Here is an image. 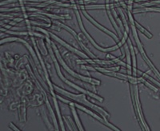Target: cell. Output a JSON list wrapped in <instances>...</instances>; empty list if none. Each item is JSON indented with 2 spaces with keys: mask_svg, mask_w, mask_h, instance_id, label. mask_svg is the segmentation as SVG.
Listing matches in <instances>:
<instances>
[{
  "mask_svg": "<svg viewBox=\"0 0 160 131\" xmlns=\"http://www.w3.org/2000/svg\"><path fill=\"white\" fill-rule=\"evenodd\" d=\"M50 36H51L52 38H54L55 40H56L58 43L61 44V45L63 46H65L66 48H68L69 51H72V52H74V53L77 54V55H78L79 56L82 57V58H88V55H85V54H83V53H82V52H81L80 51H78L77 49H75V48H74L73 46H71V45H69V44L67 43L66 42L62 41L61 38H58V36H56V35H54V34H52V33H50Z\"/></svg>",
  "mask_w": 160,
  "mask_h": 131,
  "instance_id": "5b68a950",
  "label": "cell"
},
{
  "mask_svg": "<svg viewBox=\"0 0 160 131\" xmlns=\"http://www.w3.org/2000/svg\"><path fill=\"white\" fill-rule=\"evenodd\" d=\"M54 103H55V109H56V112L58 114V120H59L60 122V125H61V127H62V130H65L64 129V126H63V123H62V116L60 114V110H59V107H58V105L57 103V100L55 97H54Z\"/></svg>",
  "mask_w": 160,
  "mask_h": 131,
  "instance_id": "8fae6325",
  "label": "cell"
},
{
  "mask_svg": "<svg viewBox=\"0 0 160 131\" xmlns=\"http://www.w3.org/2000/svg\"><path fill=\"white\" fill-rule=\"evenodd\" d=\"M82 14H84V15H86V17H87V18H88V20H91V22H93V23H94V24H95V26H96L97 27L99 28V29L101 30V31H104V32H105V33H107V34H108V35H111V36H112L113 38H115V39H117L116 35H114V34H113L112 32H111V31H108V30L107 29V28H105V27H102V25H100V24L98 23V22H95V21L94 20V19H93L92 17H91V16H90L89 15H88V14H87V13H86V11H82Z\"/></svg>",
  "mask_w": 160,
  "mask_h": 131,
  "instance_id": "52a82bcc",
  "label": "cell"
},
{
  "mask_svg": "<svg viewBox=\"0 0 160 131\" xmlns=\"http://www.w3.org/2000/svg\"><path fill=\"white\" fill-rule=\"evenodd\" d=\"M10 126H11V129H15V130H16V131H18V130H20V129H18V128H17L16 126H15V125H14V124H13V123H10Z\"/></svg>",
  "mask_w": 160,
  "mask_h": 131,
  "instance_id": "2e32d148",
  "label": "cell"
},
{
  "mask_svg": "<svg viewBox=\"0 0 160 131\" xmlns=\"http://www.w3.org/2000/svg\"><path fill=\"white\" fill-rule=\"evenodd\" d=\"M53 86H54L55 90L57 91V92H58V93L62 94V95H63L64 96L68 97V98H70L71 100H74V101H75V102H79V103L84 104V105H86V106H88V107H90V108H91V109L96 110L97 112H98V113L100 114V115H102V118H103L104 119H107L106 118L109 116V114H108V112L105 110V109H103L102 108L99 107V106H96V105H95V104H93V103H91V102H90L87 99V98H86L85 94H82V95H75V94L70 93V92H68V91H67V90H64L61 89V88L58 87V86H55V85H54Z\"/></svg>",
  "mask_w": 160,
  "mask_h": 131,
  "instance_id": "6da1fadb",
  "label": "cell"
},
{
  "mask_svg": "<svg viewBox=\"0 0 160 131\" xmlns=\"http://www.w3.org/2000/svg\"><path fill=\"white\" fill-rule=\"evenodd\" d=\"M42 116H43V119L46 120L45 121L46 123L48 124V127H49V129H51V126H50V124H49V121H48V118H47V116H46V113H45V112H44V110H43V107H42Z\"/></svg>",
  "mask_w": 160,
  "mask_h": 131,
  "instance_id": "9a60e30c",
  "label": "cell"
},
{
  "mask_svg": "<svg viewBox=\"0 0 160 131\" xmlns=\"http://www.w3.org/2000/svg\"><path fill=\"white\" fill-rule=\"evenodd\" d=\"M46 38H47V41H48V43H47V44H48V49H49L50 54H51V58H53V61H54V62H55V67H56L57 73H58V76H59V78H61V79H62V80L63 81V82H65V83H67V84H68V85L71 86V87L76 89L77 90L80 91V92H82V93L85 94V95H89V96L91 97V98H95V99H97V100H98V101H99L100 102H103V98H101V97H99V96H98V95H95V94L92 93V92H90V91H88V90H84L83 88H82V87H80V86H77V85H75V84L72 83V82H71V81L68 80L67 78H64V77L62 76V72H61V70H60L59 66H58V62H57V60H56V58H55V55H54V54H53V51H52V50H51V41L50 40L49 36H46Z\"/></svg>",
  "mask_w": 160,
  "mask_h": 131,
  "instance_id": "7a4b0ae2",
  "label": "cell"
},
{
  "mask_svg": "<svg viewBox=\"0 0 160 131\" xmlns=\"http://www.w3.org/2000/svg\"><path fill=\"white\" fill-rule=\"evenodd\" d=\"M17 41H18V42H22V43L24 44V45L26 46H27V47H28V49L30 51V52H31V55H33V58H34V59H35V62H36V64H38V60H37V57H36V55H35V53H34V51H33L32 50V48L31 47V46L29 45V44L28 43V42H26V41H24V40H22V39H21V38H18V40Z\"/></svg>",
  "mask_w": 160,
  "mask_h": 131,
  "instance_id": "7c38bea8",
  "label": "cell"
},
{
  "mask_svg": "<svg viewBox=\"0 0 160 131\" xmlns=\"http://www.w3.org/2000/svg\"><path fill=\"white\" fill-rule=\"evenodd\" d=\"M140 53H141V55H142V58H143L144 59H145V60H146V62H148V65H149L150 66H151V69H152L153 70L155 71V75H156L157 76H158V78H160V74L158 73V71L157 70H156V68H155V66H154V65H153V64H152V62H151V61H150V59H149V58H148V56H147V55H146V54H145V52H144V51H141V52H140Z\"/></svg>",
  "mask_w": 160,
  "mask_h": 131,
  "instance_id": "9c48e42d",
  "label": "cell"
},
{
  "mask_svg": "<svg viewBox=\"0 0 160 131\" xmlns=\"http://www.w3.org/2000/svg\"><path fill=\"white\" fill-rule=\"evenodd\" d=\"M135 99H136V105H137V109H138V114L139 116L140 119H141V122H142V124L143 125V126L145 127L146 130H149V128H148V126H147V124H146L145 121L143 119V117H142V110H141V106H140L139 104V99H138V88L136 87L135 89Z\"/></svg>",
  "mask_w": 160,
  "mask_h": 131,
  "instance_id": "ba28073f",
  "label": "cell"
},
{
  "mask_svg": "<svg viewBox=\"0 0 160 131\" xmlns=\"http://www.w3.org/2000/svg\"><path fill=\"white\" fill-rule=\"evenodd\" d=\"M51 45H52L53 48H54V50H55V55H56L57 58H58V60L59 61L60 64L62 66V67L64 68V70H66L68 71V73H69L70 75H71V76L78 78V79H80V80L84 81L85 82H89V83L94 84V85H100V81L99 80H97V79H94V78H88V77H84V76H82V75H78V74L75 73V72H74V71H73L72 70H71V68L69 67V66H67V64H66L65 62H64V61L62 60V57H61V55H60L59 52H58V49H57L56 46L55 45V43L51 42Z\"/></svg>",
  "mask_w": 160,
  "mask_h": 131,
  "instance_id": "3957f363",
  "label": "cell"
},
{
  "mask_svg": "<svg viewBox=\"0 0 160 131\" xmlns=\"http://www.w3.org/2000/svg\"><path fill=\"white\" fill-rule=\"evenodd\" d=\"M75 13H76L77 15V17H78V22H79V26H80V28H81V30H82V32L84 33L86 35V36L88 37V38L90 40V42H91V44H93V46H95V47H96L97 49L98 50V51H102V52H108V51H115V50L118 49V48L121 46L122 45V44L125 43V41L127 40V38H128V32L126 31L125 34H124V36L123 38H122V39L121 41H120L119 42H118V44H117L115 46H112V47H110V48H102V47H100L99 46H98V44L96 43V42H95V41L93 40V38H91V36H90L88 34V32L86 31L85 28L83 27V26H82V21H81V18H80V16H79V14H78V11H77V10H75Z\"/></svg>",
  "mask_w": 160,
  "mask_h": 131,
  "instance_id": "277c9868",
  "label": "cell"
},
{
  "mask_svg": "<svg viewBox=\"0 0 160 131\" xmlns=\"http://www.w3.org/2000/svg\"><path fill=\"white\" fill-rule=\"evenodd\" d=\"M57 98H58V99H60V100L62 101V102H65V103H69L70 104L71 109V110H72L73 116H74V118H75V122H76V124H77V126H78V129H79V130H81V131L84 130L83 127H82V124H81V122H80L79 119H78V114H77L76 110H75V102H71V101L66 100V99L62 98V97L58 96V95H57Z\"/></svg>",
  "mask_w": 160,
  "mask_h": 131,
  "instance_id": "8992f818",
  "label": "cell"
},
{
  "mask_svg": "<svg viewBox=\"0 0 160 131\" xmlns=\"http://www.w3.org/2000/svg\"><path fill=\"white\" fill-rule=\"evenodd\" d=\"M135 24H136L137 27H138V29H139L140 31H141V32H142V34H144V35H145L146 36H147V37H148V38H152V35H151V33H149V32H148V31H147V30H146L145 28H143V27H142V26L140 25V24H138V22H136V21H135Z\"/></svg>",
  "mask_w": 160,
  "mask_h": 131,
  "instance_id": "4fadbf2b",
  "label": "cell"
},
{
  "mask_svg": "<svg viewBox=\"0 0 160 131\" xmlns=\"http://www.w3.org/2000/svg\"><path fill=\"white\" fill-rule=\"evenodd\" d=\"M129 41V45H130V47H131V54H132V58H133V71H134V75L136 76V58H135V52H134V48H133V46L131 44V41L130 39H128Z\"/></svg>",
  "mask_w": 160,
  "mask_h": 131,
  "instance_id": "30bf717a",
  "label": "cell"
},
{
  "mask_svg": "<svg viewBox=\"0 0 160 131\" xmlns=\"http://www.w3.org/2000/svg\"><path fill=\"white\" fill-rule=\"evenodd\" d=\"M18 39V38H17V37H10V38H4V39H2V41H1V44H3L4 42H7L17 41Z\"/></svg>",
  "mask_w": 160,
  "mask_h": 131,
  "instance_id": "5bb4252c",
  "label": "cell"
}]
</instances>
